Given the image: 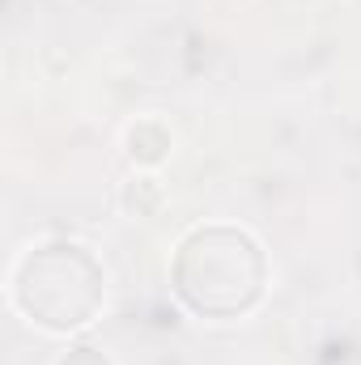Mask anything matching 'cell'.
Wrapping results in <instances>:
<instances>
[{
    "instance_id": "cell-1",
    "label": "cell",
    "mask_w": 361,
    "mask_h": 365,
    "mask_svg": "<svg viewBox=\"0 0 361 365\" xmlns=\"http://www.w3.org/2000/svg\"><path fill=\"white\" fill-rule=\"evenodd\" d=\"M175 289L200 314H243L264 289V255L243 230L204 225L183 238L175 255Z\"/></svg>"
},
{
    "instance_id": "cell-2",
    "label": "cell",
    "mask_w": 361,
    "mask_h": 365,
    "mask_svg": "<svg viewBox=\"0 0 361 365\" xmlns=\"http://www.w3.org/2000/svg\"><path fill=\"white\" fill-rule=\"evenodd\" d=\"M17 306L51 331L81 327L102 306V272L81 247H43L17 268Z\"/></svg>"
}]
</instances>
